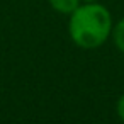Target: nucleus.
<instances>
[{"label":"nucleus","mask_w":124,"mask_h":124,"mask_svg":"<svg viewBox=\"0 0 124 124\" xmlns=\"http://www.w3.org/2000/svg\"><path fill=\"white\" fill-rule=\"evenodd\" d=\"M112 32L110 12L99 4L88 2L78 5L70 17V36L73 43L85 49L102 46Z\"/></svg>","instance_id":"f257e3e1"},{"label":"nucleus","mask_w":124,"mask_h":124,"mask_svg":"<svg viewBox=\"0 0 124 124\" xmlns=\"http://www.w3.org/2000/svg\"><path fill=\"white\" fill-rule=\"evenodd\" d=\"M49 4L61 14H71L78 9V0H49Z\"/></svg>","instance_id":"f03ea898"},{"label":"nucleus","mask_w":124,"mask_h":124,"mask_svg":"<svg viewBox=\"0 0 124 124\" xmlns=\"http://www.w3.org/2000/svg\"><path fill=\"white\" fill-rule=\"evenodd\" d=\"M112 34H114V43H116L117 49L124 53V19L117 22V26L114 27Z\"/></svg>","instance_id":"7ed1b4c3"},{"label":"nucleus","mask_w":124,"mask_h":124,"mask_svg":"<svg viewBox=\"0 0 124 124\" xmlns=\"http://www.w3.org/2000/svg\"><path fill=\"white\" fill-rule=\"evenodd\" d=\"M116 110H117V116L121 117V121L124 122V93L119 97V100H117V105H116Z\"/></svg>","instance_id":"20e7f679"},{"label":"nucleus","mask_w":124,"mask_h":124,"mask_svg":"<svg viewBox=\"0 0 124 124\" xmlns=\"http://www.w3.org/2000/svg\"><path fill=\"white\" fill-rule=\"evenodd\" d=\"M85 2H97V0H85Z\"/></svg>","instance_id":"39448f33"}]
</instances>
